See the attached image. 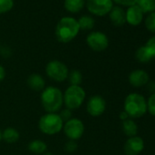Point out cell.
Here are the masks:
<instances>
[{
	"instance_id": "cell-1",
	"label": "cell",
	"mask_w": 155,
	"mask_h": 155,
	"mask_svg": "<svg viewBox=\"0 0 155 155\" xmlns=\"http://www.w3.org/2000/svg\"><path fill=\"white\" fill-rule=\"evenodd\" d=\"M80 30L78 20L71 17H64L57 24L55 34L59 42L68 43L78 36Z\"/></svg>"
},
{
	"instance_id": "cell-2",
	"label": "cell",
	"mask_w": 155,
	"mask_h": 155,
	"mask_svg": "<svg viewBox=\"0 0 155 155\" xmlns=\"http://www.w3.org/2000/svg\"><path fill=\"white\" fill-rule=\"evenodd\" d=\"M40 101L47 113H58L63 105V93L58 88L49 86L42 91Z\"/></svg>"
},
{
	"instance_id": "cell-3",
	"label": "cell",
	"mask_w": 155,
	"mask_h": 155,
	"mask_svg": "<svg viewBox=\"0 0 155 155\" xmlns=\"http://www.w3.org/2000/svg\"><path fill=\"white\" fill-rule=\"evenodd\" d=\"M124 111L129 118L138 119L147 112V101L139 93L129 94L124 101Z\"/></svg>"
},
{
	"instance_id": "cell-4",
	"label": "cell",
	"mask_w": 155,
	"mask_h": 155,
	"mask_svg": "<svg viewBox=\"0 0 155 155\" xmlns=\"http://www.w3.org/2000/svg\"><path fill=\"white\" fill-rule=\"evenodd\" d=\"M85 98L86 92L82 87L70 85L63 94V104L70 110H76L82 105Z\"/></svg>"
},
{
	"instance_id": "cell-5",
	"label": "cell",
	"mask_w": 155,
	"mask_h": 155,
	"mask_svg": "<svg viewBox=\"0 0 155 155\" xmlns=\"http://www.w3.org/2000/svg\"><path fill=\"white\" fill-rule=\"evenodd\" d=\"M64 122L60 119L58 113H46L39 119L38 128L40 131L46 135L58 134L63 129Z\"/></svg>"
},
{
	"instance_id": "cell-6",
	"label": "cell",
	"mask_w": 155,
	"mask_h": 155,
	"mask_svg": "<svg viewBox=\"0 0 155 155\" xmlns=\"http://www.w3.org/2000/svg\"><path fill=\"white\" fill-rule=\"evenodd\" d=\"M46 73L50 80L56 82H63L68 79V68L59 60H51L47 64Z\"/></svg>"
},
{
	"instance_id": "cell-7",
	"label": "cell",
	"mask_w": 155,
	"mask_h": 155,
	"mask_svg": "<svg viewBox=\"0 0 155 155\" xmlns=\"http://www.w3.org/2000/svg\"><path fill=\"white\" fill-rule=\"evenodd\" d=\"M63 131L64 134L72 140H77L82 137L85 131V127L83 122L77 119V118H72L69 120L64 122L63 125Z\"/></svg>"
},
{
	"instance_id": "cell-8",
	"label": "cell",
	"mask_w": 155,
	"mask_h": 155,
	"mask_svg": "<svg viewBox=\"0 0 155 155\" xmlns=\"http://www.w3.org/2000/svg\"><path fill=\"white\" fill-rule=\"evenodd\" d=\"M88 10L98 17L106 16L113 8L112 0H87L86 4Z\"/></svg>"
},
{
	"instance_id": "cell-9",
	"label": "cell",
	"mask_w": 155,
	"mask_h": 155,
	"mask_svg": "<svg viewBox=\"0 0 155 155\" xmlns=\"http://www.w3.org/2000/svg\"><path fill=\"white\" fill-rule=\"evenodd\" d=\"M88 46L94 51L101 52L109 47L108 37L101 31H94L88 35L86 38Z\"/></svg>"
},
{
	"instance_id": "cell-10",
	"label": "cell",
	"mask_w": 155,
	"mask_h": 155,
	"mask_svg": "<svg viewBox=\"0 0 155 155\" xmlns=\"http://www.w3.org/2000/svg\"><path fill=\"white\" fill-rule=\"evenodd\" d=\"M106 110V101L101 95L91 96L87 102V111L92 117H99Z\"/></svg>"
},
{
	"instance_id": "cell-11",
	"label": "cell",
	"mask_w": 155,
	"mask_h": 155,
	"mask_svg": "<svg viewBox=\"0 0 155 155\" xmlns=\"http://www.w3.org/2000/svg\"><path fill=\"white\" fill-rule=\"evenodd\" d=\"M144 149V141L139 136L130 137L124 144V152L126 155H138Z\"/></svg>"
},
{
	"instance_id": "cell-12",
	"label": "cell",
	"mask_w": 155,
	"mask_h": 155,
	"mask_svg": "<svg viewBox=\"0 0 155 155\" xmlns=\"http://www.w3.org/2000/svg\"><path fill=\"white\" fill-rule=\"evenodd\" d=\"M150 81V78L148 73L143 69H136L130 72L129 75V82L131 86L135 88H140Z\"/></svg>"
},
{
	"instance_id": "cell-13",
	"label": "cell",
	"mask_w": 155,
	"mask_h": 155,
	"mask_svg": "<svg viewBox=\"0 0 155 155\" xmlns=\"http://www.w3.org/2000/svg\"><path fill=\"white\" fill-rule=\"evenodd\" d=\"M125 14H126V22L130 26H139L143 20L144 14L137 5L128 8L127 11H125Z\"/></svg>"
},
{
	"instance_id": "cell-14",
	"label": "cell",
	"mask_w": 155,
	"mask_h": 155,
	"mask_svg": "<svg viewBox=\"0 0 155 155\" xmlns=\"http://www.w3.org/2000/svg\"><path fill=\"white\" fill-rule=\"evenodd\" d=\"M110 19L115 27H121L126 23V14L122 8L116 6L113 7L109 13Z\"/></svg>"
},
{
	"instance_id": "cell-15",
	"label": "cell",
	"mask_w": 155,
	"mask_h": 155,
	"mask_svg": "<svg viewBox=\"0 0 155 155\" xmlns=\"http://www.w3.org/2000/svg\"><path fill=\"white\" fill-rule=\"evenodd\" d=\"M28 85L34 91H42L45 89L46 82L43 77L38 73H33L28 78Z\"/></svg>"
},
{
	"instance_id": "cell-16",
	"label": "cell",
	"mask_w": 155,
	"mask_h": 155,
	"mask_svg": "<svg viewBox=\"0 0 155 155\" xmlns=\"http://www.w3.org/2000/svg\"><path fill=\"white\" fill-rule=\"evenodd\" d=\"M85 0H65L64 7L70 13H79L85 6Z\"/></svg>"
},
{
	"instance_id": "cell-17",
	"label": "cell",
	"mask_w": 155,
	"mask_h": 155,
	"mask_svg": "<svg viewBox=\"0 0 155 155\" xmlns=\"http://www.w3.org/2000/svg\"><path fill=\"white\" fill-rule=\"evenodd\" d=\"M135 58L140 63H147V62L150 61L151 59H153V57H152L151 53L150 52L149 48L145 45L140 47L136 50Z\"/></svg>"
},
{
	"instance_id": "cell-18",
	"label": "cell",
	"mask_w": 155,
	"mask_h": 155,
	"mask_svg": "<svg viewBox=\"0 0 155 155\" xmlns=\"http://www.w3.org/2000/svg\"><path fill=\"white\" fill-rule=\"evenodd\" d=\"M122 130L125 135L128 137H133L136 136L138 132V126L135 123V121L131 119H128L123 120L122 122Z\"/></svg>"
},
{
	"instance_id": "cell-19",
	"label": "cell",
	"mask_w": 155,
	"mask_h": 155,
	"mask_svg": "<svg viewBox=\"0 0 155 155\" xmlns=\"http://www.w3.org/2000/svg\"><path fill=\"white\" fill-rule=\"evenodd\" d=\"M19 132L14 128H7L2 131V140L8 143H15L19 140Z\"/></svg>"
},
{
	"instance_id": "cell-20",
	"label": "cell",
	"mask_w": 155,
	"mask_h": 155,
	"mask_svg": "<svg viewBox=\"0 0 155 155\" xmlns=\"http://www.w3.org/2000/svg\"><path fill=\"white\" fill-rule=\"evenodd\" d=\"M47 143L41 140H34L28 143V150L35 154H43L47 151Z\"/></svg>"
},
{
	"instance_id": "cell-21",
	"label": "cell",
	"mask_w": 155,
	"mask_h": 155,
	"mask_svg": "<svg viewBox=\"0 0 155 155\" xmlns=\"http://www.w3.org/2000/svg\"><path fill=\"white\" fill-rule=\"evenodd\" d=\"M136 5L143 14H150L155 11V0H137Z\"/></svg>"
},
{
	"instance_id": "cell-22",
	"label": "cell",
	"mask_w": 155,
	"mask_h": 155,
	"mask_svg": "<svg viewBox=\"0 0 155 155\" xmlns=\"http://www.w3.org/2000/svg\"><path fill=\"white\" fill-rule=\"evenodd\" d=\"M78 24H79L80 29L82 30H91L93 28L95 25L94 19L90 16H82L78 20Z\"/></svg>"
},
{
	"instance_id": "cell-23",
	"label": "cell",
	"mask_w": 155,
	"mask_h": 155,
	"mask_svg": "<svg viewBox=\"0 0 155 155\" xmlns=\"http://www.w3.org/2000/svg\"><path fill=\"white\" fill-rule=\"evenodd\" d=\"M68 79L69 81L70 85L72 86H81V83L82 82V74L79 70H71L68 73Z\"/></svg>"
},
{
	"instance_id": "cell-24",
	"label": "cell",
	"mask_w": 155,
	"mask_h": 155,
	"mask_svg": "<svg viewBox=\"0 0 155 155\" xmlns=\"http://www.w3.org/2000/svg\"><path fill=\"white\" fill-rule=\"evenodd\" d=\"M145 27L150 32L155 33V11L152 13H150L148 17L146 18Z\"/></svg>"
},
{
	"instance_id": "cell-25",
	"label": "cell",
	"mask_w": 155,
	"mask_h": 155,
	"mask_svg": "<svg viewBox=\"0 0 155 155\" xmlns=\"http://www.w3.org/2000/svg\"><path fill=\"white\" fill-rule=\"evenodd\" d=\"M14 6V0H0V14L9 12Z\"/></svg>"
},
{
	"instance_id": "cell-26",
	"label": "cell",
	"mask_w": 155,
	"mask_h": 155,
	"mask_svg": "<svg viewBox=\"0 0 155 155\" xmlns=\"http://www.w3.org/2000/svg\"><path fill=\"white\" fill-rule=\"evenodd\" d=\"M147 111L150 115L155 116V93L151 94L147 101Z\"/></svg>"
},
{
	"instance_id": "cell-27",
	"label": "cell",
	"mask_w": 155,
	"mask_h": 155,
	"mask_svg": "<svg viewBox=\"0 0 155 155\" xmlns=\"http://www.w3.org/2000/svg\"><path fill=\"white\" fill-rule=\"evenodd\" d=\"M58 115H59V117H60V119L62 120L63 122H66V121L69 120L70 119H72V111L70 110L67 109V108L62 110L58 113Z\"/></svg>"
},
{
	"instance_id": "cell-28",
	"label": "cell",
	"mask_w": 155,
	"mask_h": 155,
	"mask_svg": "<svg viewBox=\"0 0 155 155\" xmlns=\"http://www.w3.org/2000/svg\"><path fill=\"white\" fill-rule=\"evenodd\" d=\"M145 46L149 48V50L151 53L153 58H155V36L149 38L147 43L145 44Z\"/></svg>"
},
{
	"instance_id": "cell-29",
	"label": "cell",
	"mask_w": 155,
	"mask_h": 155,
	"mask_svg": "<svg viewBox=\"0 0 155 155\" xmlns=\"http://www.w3.org/2000/svg\"><path fill=\"white\" fill-rule=\"evenodd\" d=\"M64 149H65V150L67 152H73V151H75L78 149V144H77L76 140H69L68 141L66 142Z\"/></svg>"
},
{
	"instance_id": "cell-30",
	"label": "cell",
	"mask_w": 155,
	"mask_h": 155,
	"mask_svg": "<svg viewBox=\"0 0 155 155\" xmlns=\"http://www.w3.org/2000/svg\"><path fill=\"white\" fill-rule=\"evenodd\" d=\"M112 1H114L118 5H120L123 7H128V8L134 6L137 3V0H112Z\"/></svg>"
},
{
	"instance_id": "cell-31",
	"label": "cell",
	"mask_w": 155,
	"mask_h": 155,
	"mask_svg": "<svg viewBox=\"0 0 155 155\" xmlns=\"http://www.w3.org/2000/svg\"><path fill=\"white\" fill-rule=\"evenodd\" d=\"M147 85H148V90L150 91L152 94L155 93V81H149Z\"/></svg>"
},
{
	"instance_id": "cell-32",
	"label": "cell",
	"mask_w": 155,
	"mask_h": 155,
	"mask_svg": "<svg viewBox=\"0 0 155 155\" xmlns=\"http://www.w3.org/2000/svg\"><path fill=\"white\" fill-rule=\"evenodd\" d=\"M5 77H6V70L3 68V66L0 65V82L3 81V80L5 79Z\"/></svg>"
},
{
	"instance_id": "cell-33",
	"label": "cell",
	"mask_w": 155,
	"mask_h": 155,
	"mask_svg": "<svg viewBox=\"0 0 155 155\" xmlns=\"http://www.w3.org/2000/svg\"><path fill=\"white\" fill-rule=\"evenodd\" d=\"M120 119L121 120H128V119H129V116H128V114L123 110V111H121V112L120 113Z\"/></svg>"
},
{
	"instance_id": "cell-34",
	"label": "cell",
	"mask_w": 155,
	"mask_h": 155,
	"mask_svg": "<svg viewBox=\"0 0 155 155\" xmlns=\"http://www.w3.org/2000/svg\"><path fill=\"white\" fill-rule=\"evenodd\" d=\"M42 155H54V154H53V153H51V152H47V151H46V152H45V153H43Z\"/></svg>"
},
{
	"instance_id": "cell-35",
	"label": "cell",
	"mask_w": 155,
	"mask_h": 155,
	"mask_svg": "<svg viewBox=\"0 0 155 155\" xmlns=\"http://www.w3.org/2000/svg\"><path fill=\"white\" fill-rule=\"evenodd\" d=\"M1 140H2V131L0 130V141H1Z\"/></svg>"
}]
</instances>
